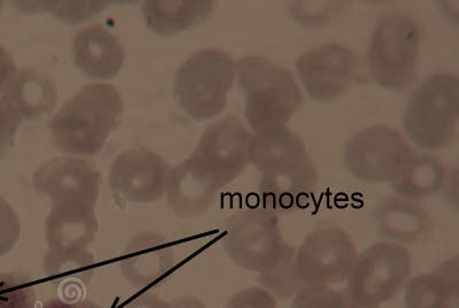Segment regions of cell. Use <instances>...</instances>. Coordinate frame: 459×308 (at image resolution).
Instances as JSON below:
<instances>
[{"label": "cell", "mask_w": 459, "mask_h": 308, "mask_svg": "<svg viewBox=\"0 0 459 308\" xmlns=\"http://www.w3.org/2000/svg\"><path fill=\"white\" fill-rule=\"evenodd\" d=\"M290 308H348L344 293L329 286H308L295 295Z\"/></svg>", "instance_id": "obj_27"}, {"label": "cell", "mask_w": 459, "mask_h": 308, "mask_svg": "<svg viewBox=\"0 0 459 308\" xmlns=\"http://www.w3.org/2000/svg\"><path fill=\"white\" fill-rule=\"evenodd\" d=\"M224 308H277V302L268 291L251 286L233 295Z\"/></svg>", "instance_id": "obj_32"}, {"label": "cell", "mask_w": 459, "mask_h": 308, "mask_svg": "<svg viewBox=\"0 0 459 308\" xmlns=\"http://www.w3.org/2000/svg\"><path fill=\"white\" fill-rule=\"evenodd\" d=\"M2 8H3V3L0 2V12H2Z\"/></svg>", "instance_id": "obj_38"}, {"label": "cell", "mask_w": 459, "mask_h": 308, "mask_svg": "<svg viewBox=\"0 0 459 308\" xmlns=\"http://www.w3.org/2000/svg\"><path fill=\"white\" fill-rule=\"evenodd\" d=\"M459 81L453 74H434L410 97L403 115V128L417 147L437 151L457 137Z\"/></svg>", "instance_id": "obj_5"}, {"label": "cell", "mask_w": 459, "mask_h": 308, "mask_svg": "<svg viewBox=\"0 0 459 308\" xmlns=\"http://www.w3.org/2000/svg\"><path fill=\"white\" fill-rule=\"evenodd\" d=\"M360 60L352 48L329 43L303 53L297 72L311 100L329 101L350 92L358 80Z\"/></svg>", "instance_id": "obj_12"}, {"label": "cell", "mask_w": 459, "mask_h": 308, "mask_svg": "<svg viewBox=\"0 0 459 308\" xmlns=\"http://www.w3.org/2000/svg\"><path fill=\"white\" fill-rule=\"evenodd\" d=\"M236 76L244 94L246 121L255 133L285 126L301 109L302 93L293 74L264 57H241Z\"/></svg>", "instance_id": "obj_3"}, {"label": "cell", "mask_w": 459, "mask_h": 308, "mask_svg": "<svg viewBox=\"0 0 459 308\" xmlns=\"http://www.w3.org/2000/svg\"><path fill=\"white\" fill-rule=\"evenodd\" d=\"M167 308H207L200 299L195 297H178L167 302Z\"/></svg>", "instance_id": "obj_36"}, {"label": "cell", "mask_w": 459, "mask_h": 308, "mask_svg": "<svg viewBox=\"0 0 459 308\" xmlns=\"http://www.w3.org/2000/svg\"><path fill=\"white\" fill-rule=\"evenodd\" d=\"M74 61L91 80H113L126 60L120 40L100 24L82 29L73 43Z\"/></svg>", "instance_id": "obj_17"}, {"label": "cell", "mask_w": 459, "mask_h": 308, "mask_svg": "<svg viewBox=\"0 0 459 308\" xmlns=\"http://www.w3.org/2000/svg\"><path fill=\"white\" fill-rule=\"evenodd\" d=\"M236 79V63L219 48L196 52L178 68L175 101L196 121L211 120L223 112Z\"/></svg>", "instance_id": "obj_6"}, {"label": "cell", "mask_w": 459, "mask_h": 308, "mask_svg": "<svg viewBox=\"0 0 459 308\" xmlns=\"http://www.w3.org/2000/svg\"><path fill=\"white\" fill-rule=\"evenodd\" d=\"M174 266V248L166 236L155 232L137 233L122 253L123 277L137 289L161 282Z\"/></svg>", "instance_id": "obj_15"}, {"label": "cell", "mask_w": 459, "mask_h": 308, "mask_svg": "<svg viewBox=\"0 0 459 308\" xmlns=\"http://www.w3.org/2000/svg\"><path fill=\"white\" fill-rule=\"evenodd\" d=\"M123 114L120 92L112 84L83 86L50 122L57 149L73 155H96Z\"/></svg>", "instance_id": "obj_2"}, {"label": "cell", "mask_w": 459, "mask_h": 308, "mask_svg": "<svg viewBox=\"0 0 459 308\" xmlns=\"http://www.w3.org/2000/svg\"><path fill=\"white\" fill-rule=\"evenodd\" d=\"M214 8V2H167L149 0L142 11L147 28L155 34L171 36L206 22Z\"/></svg>", "instance_id": "obj_20"}, {"label": "cell", "mask_w": 459, "mask_h": 308, "mask_svg": "<svg viewBox=\"0 0 459 308\" xmlns=\"http://www.w3.org/2000/svg\"><path fill=\"white\" fill-rule=\"evenodd\" d=\"M94 207L83 201H55L45 220L48 249H88L100 229Z\"/></svg>", "instance_id": "obj_16"}, {"label": "cell", "mask_w": 459, "mask_h": 308, "mask_svg": "<svg viewBox=\"0 0 459 308\" xmlns=\"http://www.w3.org/2000/svg\"><path fill=\"white\" fill-rule=\"evenodd\" d=\"M8 98L22 119L36 120L50 113L56 102V90L52 81L34 69L16 74L7 89Z\"/></svg>", "instance_id": "obj_23"}, {"label": "cell", "mask_w": 459, "mask_h": 308, "mask_svg": "<svg viewBox=\"0 0 459 308\" xmlns=\"http://www.w3.org/2000/svg\"><path fill=\"white\" fill-rule=\"evenodd\" d=\"M331 2H297L290 6L292 15L298 22L305 26H322L332 16L338 13L340 3Z\"/></svg>", "instance_id": "obj_29"}, {"label": "cell", "mask_w": 459, "mask_h": 308, "mask_svg": "<svg viewBox=\"0 0 459 308\" xmlns=\"http://www.w3.org/2000/svg\"><path fill=\"white\" fill-rule=\"evenodd\" d=\"M39 308H100L94 303L68 301L63 298H52L50 301L45 302Z\"/></svg>", "instance_id": "obj_35"}, {"label": "cell", "mask_w": 459, "mask_h": 308, "mask_svg": "<svg viewBox=\"0 0 459 308\" xmlns=\"http://www.w3.org/2000/svg\"><path fill=\"white\" fill-rule=\"evenodd\" d=\"M16 72L18 68L13 57L0 45V93L7 92L8 86L15 79Z\"/></svg>", "instance_id": "obj_33"}, {"label": "cell", "mask_w": 459, "mask_h": 308, "mask_svg": "<svg viewBox=\"0 0 459 308\" xmlns=\"http://www.w3.org/2000/svg\"><path fill=\"white\" fill-rule=\"evenodd\" d=\"M411 274L404 246L380 242L356 258L344 295L362 306L378 307L394 298Z\"/></svg>", "instance_id": "obj_9"}, {"label": "cell", "mask_w": 459, "mask_h": 308, "mask_svg": "<svg viewBox=\"0 0 459 308\" xmlns=\"http://www.w3.org/2000/svg\"><path fill=\"white\" fill-rule=\"evenodd\" d=\"M456 281L445 272L420 275L408 283L405 308H454Z\"/></svg>", "instance_id": "obj_24"}, {"label": "cell", "mask_w": 459, "mask_h": 308, "mask_svg": "<svg viewBox=\"0 0 459 308\" xmlns=\"http://www.w3.org/2000/svg\"><path fill=\"white\" fill-rule=\"evenodd\" d=\"M43 11L51 12L65 22L77 24L100 13L108 2H39Z\"/></svg>", "instance_id": "obj_28"}, {"label": "cell", "mask_w": 459, "mask_h": 308, "mask_svg": "<svg viewBox=\"0 0 459 308\" xmlns=\"http://www.w3.org/2000/svg\"><path fill=\"white\" fill-rule=\"evenodd\" d=\"M294 253L295 250L290 246L273 266L264 269L258 277V282L281 301L293 297L306 286L299 280L295 272Z\"/></svg>", "instance_id": "obj_25"}, {"label": "cell", "mask_w": 459, "mask_h": 308, "mask_svg": "<svg viewBox=\"0 0 459 308\" xmlns=\"http://www.w3.org/2000/svg\"><path fill=\"white\" fill-rule=\"evenodd\" d=\"M356 258L354 242L343 229L318 228L309 233L299 248L295 272L306 286L340 285L350 278Z\"/></svg>", "instance_id": "obj_11"}, {"label": "cell", "mask_w": 459, "mask_h": 308, "mask_svg": "<svg viewBox=\"0 0 459 308\" xmlns=\"http://www.w3.org/2000/svg\"><path fill=\"white\" fill-rule=\"evenodd\" d=\"M35 286L18 274L0 275V308H36Z\"/></svg>", "instance_id": "obj_26"}, {"label": "cell", "mask_w": 459, "mask_h": 308, "mask_svg": "<svg viewBox=\"0 0 459 308\" xmlns=\"http://www.w3.org/2000/svg\"><path fill=\"white\" fill-rule=\"evenodd\" d=\"M252 135L239 119L229 115L209 126L186 163L201 179L221 190L249 165Z\"/></svg>", "instance_id": "obj_7"}, {"label": "cell", "mask_w": 459, "mask_h": 308, "mask_svg": "<svg viewBox=\"0 0 459 308\" xmlns=\"http://www.w3.org/2000/svg\"><path fill=\"white\" fill-rule=\"evenodd\" d=\"M399 130L373 126L354 135L344 146V163L354 178L368 183L394 180L401 167L415 154Z\"/></svg>", "instance_id": "obj_10"}, {"label": "cell", "mask_w": 459, "mask_h": 308, "mask_svg": "<svg viewBox=\"0 0 459 308\" xmlns=\"http://www.w3.org/2000/svg\"><path fill=\"white\" fill-rule=\"evenodd\" d=\"M170 171L165 159L153 151H126L110 167L109 187L126 203H154L165 196Z\"/></svg>", "instance_id": "obj_13"}, {"label": "cell", "mask_w": 459, "mask_h": 308, "mask_svg": "<svg viewBox=\"0 0 459 308\" xmlns=\"http://www.w3.org/2000/svg\"><path fill=\"white\" fill-rule=\"evenodd\" d=\"M22 233V224L14 208L0 196V257L15 248Z\"/></svg>", "instance_id": "obj_30"}, {"label": "cell", "mask_w": 459, "mask_h": 308, "mask_svg": "<svg viewBox=\"0 0 459 308\" xmlns=\"http://www.w3.org/2000/svg\"><path fill=\"white\" fill-rule=\"evenodd\" d=\"M249 163L262 172L258 194L264 208L292 213L306 208L318 187V170L305 143L286 128L261 134L254 141Z\"/></svg>", "instance_id": "obj_1"}, {"label": "cell", "mask_w": 459, "mask_h": 308, "mask_svg": "<svg viewBox=\"0 0 459 308\" xmlns=\"http://www.w3.org/2000/svg\"><path fill=\"white\" fill-rule=\"evenodd\" d=\"M125 308H167V302L153 293L139 295Z\"/></svg>", "instance_id": "obj_34"}, {"label": "cell", "mask_w": 459, "mask_h": 308, "mask_svg": "<svg viewBox=\"0 0 459 308\" xmlns=\"http://www.w3.org/2000/svg\"><path fill=\"white\" fill-rule=\"evenodd\" d=\"M100 172L84 159L60 157L43 163L32 176V186L55 201H83L96 207L101 188Z\"/></svg>", "instance_id": "obj_14"}, {"label": "cell", "mask_w": 459, "mask_h": 308, "mask_svg": "<svg viewBox=\"0 0 459 308\" xmlns=\"http://www.w3.org/2000/svg\"><path fill=\"white\" fill-rule=\"evenodd\" d=\"M446 180V170L440 157L415 154L401 167L391 184L393 191L402 198L417 201L438 194Z\"/></svg>", "instance_id": "obj_21"}, {"label": "cell", "mask_w": 459, "mask_h": 308, "mask_svg": "<svg viewBox=\"0 0 459 308\" xmlns=\"http://www.w3.org/2000/svg\"><path fill=\"white\" fill-rule=\"evenodd\" d=\"M168 207L180 217L203 216L214 204L219 190L191 170L186 162L172 168L167 180Z\"/></svg>", "instance_id": "obj_19"}, {"label": "cell", "mask_w": 459, "mask_h": 308, "mask_svg": "<svg viewBox=\"0 0 459 308\" xmlns=\"http://www.w3.org/2000/svg\"><path fill=\"white\" fill-rule=\"evenodd\" d=\"M44 272L52 285L79 295L92 281L96 259L88 249H48L44 256Z\"/></svg>", "instance_id": "obj_22"}, {"label": "cell", "mask_w": 459, "mask_h": 308, "mask_svg": "<svg viewBox=\"0 0 459 308\" xmlns=\"http://www.w3.org/2000/svg\"><path fill=\"white\" fill-rule=\"evenodd\" d=\"M22 118L12 104L10 98L0 97V157L13 145L16 130Z\"/></svg>", "instance_id": "obj_31"}, {"label": "cell", "mask_w": 459, "mask_h": 308, "mask_svg": "<svg viewBox=\"0 0 459 308\" xmlns=\"http://www.w3.org/2000/svg\"><path fill=\"white\" fill-rule=\"evenodd\" d=\"M223 249L236 265L249 272H264L290 248L282 238L276 213L246 208L225 224Z\"/></svg>", "instance_id": "obj_8"}, {"label": "cell", "mask_w": 459, "mask_h": 308, "mask_svg": "<svg viewBox=\"0 0 459 308\" xmlns=\"http://www.w3.org/2000/svg\"><path fill=\"white\" fill-rule=\"evenodd\" d=\"M421 29L402 11L381 16L368 48V71L381 88L402 92L415 84L420 72Z\"/></svg>", "instance_id": "obj_4"}, {"label": "cell", "mask_w": 459, "mask_h": 308, "mask_svg": "<svg viewBox=\"0 0 459 308\" xmlns=\"http://www.w3.org/2000/svg\"><path fill=\"white\" fill-rule=\"evenodd\" d=\"M379 236L396 243L413 244L423 241L433 230L428 209L415 200L387 197L373 211Z\"/></svg>", "instance_id": "obj_18"}, {"label": "cell", "mask_w": 459, "mask_h": 308, "mask_svg": "<svg viewBox=\"0 0 459 308\" xmlns=\"http://www.w3.org/2000/svg\"><path fill=\"white\" fill-rule=\"evenodd\" d=\"M346 297H347V295H346ZM347 301H348V308H378V307L359 305V304L351 302V299H348V298H347Z\"/></svg>", "instance_id": "obj_37"}]
</instances>
